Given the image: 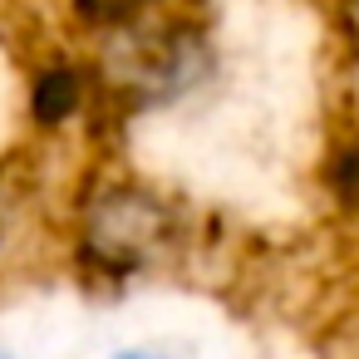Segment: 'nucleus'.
<instances>
[{"mask_svg": "<svg viewBox=\"0 0 359 359\" xmlns=\"http://www.w3.org/2000/svg\"><path fill=\"white\" fill-rule=\"evenodd\" d=\"M177 236H182V222L168 197H158L143 182H109L84 207L79 266L104 280H123L163 261L177 246Z\"/></svg>", "mask_w": 359, "mask_h": 359, "instance_id": "obj_1", "label": "nucleus"}, {"mask_svg": "<svg viewBox=\"0 0 359 359\" xmlns=\"http://www.w3.org/2000/svg\"><path fill=\"white\" fill-rule=\"evenodd\" d=\"M0 359H11V354H0Z\"/></svg>", "mask_w": 359, "mask_h": 359, "instance_id": "obj_6", "label": "nucleus"}, {"mask_svg": "<svg viewBox=\"0 0 359 359\" xmlns=\"http://www.w3.org/2000/svg\"><path fill=\"white\" fill-rule=\"evenodd\" d=\"M118 359H163V354H148V349H133V354H118Z\"/></svg>", "mask_w": 359, "mask_h": 359, "instance_id": "obj_5", "label": "nucleus"}, {"mask_svg": "<svg viewBox=\"0 0 359 359\" xmlns=\"http://www.w3.org/2000/svg\"><path fill=\"white\" fill-rule=\"evenodd\" d=\"M74 6V20L89 25V30H109V35H128L148 20V11L158 0H69Z\"/></svg>", "mask_w": 359, "mask_h": 359, "instance_id": "obj_4", "label": "nucleus"}, {"mask_svg": "<svg viewBox=\"0 0 359 359\" xmlns=\"http://www.w3.org/2000/svg\"><path fill=\"white\" fill-rule=\"evenodd\" d=\"M84 99H89V74H84V65H74L65 55L45 60L30 79V118L40 128H65L69 118H79Z\"/></svg>", "mask_w": 359, "mask_h": 359, "instance_id": "obj_2", "label": "nucleus"}, {"mask_svg": "<svg viewBox=\"0 0 359 359\" xmlns=\"http://www.w3.org/2000/svg\"><path fill=\"white\" fill-rule=\"evenodd\" d=\"M325 192L339 212L359 217V128L334 138L325 153Z\"/></svg>", "mask_w": 359, "mask_h": 359, "instance_id": "obj_3", "label": "nucleus"}]
</instances>
